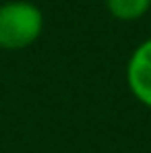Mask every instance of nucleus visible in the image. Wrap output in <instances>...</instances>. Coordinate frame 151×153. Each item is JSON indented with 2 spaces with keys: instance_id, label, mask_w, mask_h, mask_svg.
<instances>
[{
  "instance_id": "1",
  "label": "nucleus",
  "mask_w": 151,
  "mask_h": 153,
  "mask_svg": "<svg viewBox=\"0 0 151 153\" xmlns=\"http://www.w3.org/2000/svg\"><path fill=\"white\" fill-rule=\"evenodd\" d=\"M44 31L42 10L27 0L0 4V50L17 52L33 46Z\"/></svg>"
},
{
  "instance_id": "2",
  "label": "nucleus",
  "mask_w": 151,
  "mask_h": 153,
  "mask_svg": "<svg viewBox=\"0 0 151 153\" xmlns=\"http://www.w3.org/2000/svg\"><path fill=\"white\" fill-rule=\"evenodd\" d=\"M124 76L132 97L145 108H151V37L132 50Z\"/></svg>"
},
{
  "instance_id": "3",
  "label": "nucleus",
  "mask_w": 151,
  "mask_h": 153,
  "mask_svg": "<svg viewBox=\"0 0 151 153\" xmlns=\"http://www.w3.org/2000/svg\"><path fill=\"white\" fill-rule=\"evenodd\" d=\"M106 6L114 19L132 23L149 13L151 0H106Z\"/></svg>"
}]
</instances>
